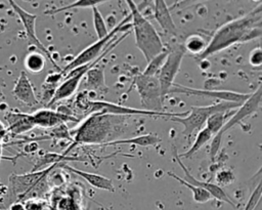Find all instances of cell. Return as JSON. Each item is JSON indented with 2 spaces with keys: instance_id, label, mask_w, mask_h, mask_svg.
Instances as JSON below:
<instances>
[{
  "instance_id": "cell-11",
  "label": "cell",
  "mask_w": 262,
  "mask_h": 210,
  "mask_svg": "<svg viewBox=\"0 0 262 210\" xmlns=\"http://www.w3.org/2000/svg\"><path fill=\"white\" fill-rule=\"evenodd\" d=\"M169 93H181L186 95H198V96H206L215 99H220L221 101L227 102H235L243 103L250 96L251 93H243L235 92L229 90H211V89H200V88H191L179 84H173Z\"/></svg>"
},
{
  "instance_id": "cell-35",
  "label": "cell",
  "mask_w": 262,
  "mask_h": 210,
  "mask_svg": "<svg viewBox=\"0 0 262 210\" xmlns=\"http://www.w3.org/2000/svg\"><path fill=\"white\" fill-rule=\"evenodd\" d=\"M10 210H26L20 203H14L10 206Z\"/></svg>"
},
{
  "instance_id": "cell-23",
  "label": "cell",
  "mask_w": 262,
  "mask_h": 210,
  "mask_svg": "<svg viewBox=\"0 0 262 210\" xmlns=\"http://www.w3.org/2000/svg\"><path fill=\"white\" fill-rule=\"evenodd\" d=\"M45 64H46V57L45 55L40 52V51H30L24 60V65L25 68L33 73V74H37L40 73L44 70L45 68Z\"/></svg>"
},
{
  "instance_id": "cell-2",
  "label": "cell",
  "mask_w": 262,
  "mask_h": 210,
  "mask_svg": "<svg viewBox=\"0 0 262 210\" xmlns=\"http://www.w3.org/2000/svg\"><path fill=\"white\" fill-rule=\"evenodd\" d=\"M125 2L130 9V24L134 32L135 45L148 62L151 58L161 53L166 46L162 42L155 27L141 13L135 2L132 0H127Z\"/></svg>"
},
{
  "instance_id": "cell-38",
  "label": "cell",
  "mask_w": 262,
  "mask_h": 210,
  "mask_svg": "<svg viewBox=\"0 0 262 210\" xmlns=\"http://www.w3.org/2000/svg\"><path fill=\"white\" fill-rule=\"evenodd\" d=\"M0 194H1V192H0Z\"/></svg>"
},
{
  "instance_id": "cell-17",
  "label": "cell",
  "mask_w": 262,
  "mask_h": 210,
  "mask_svg": "<svg viewBox=\"0 0 262 210\" xmlns=\"http://www.w3.org/2000/svg\"><path fill=\"white\" fill-rule=\"evenodd\" d=\"M4 118L7 123V133L12 135L27 133L35 127L31 114L10 111L5 114Z\"/></svg>"
},
{
  "instance_id": "cell-32",
  "label": "cell",
  "mask_w": 262,
  "mask_h": 210,
  "mask_svg": "<svg viewBox=\"0 0 262 210\" xmlns=\"http://www.w3.org/2000/svg\"><path fill=\"white\" fill-rule=\"evenodd\" d=\"M222 136L223 133H221L220 131L218 133H216L215 135L212 136V141H211V150H210V157L212 160L215 159L216 155L218 154L220 146H221V140H222Z\"/></svg>"
},
{
  "instance_id": "cell-31",
  "label": "cell",
  "mask_w": 262,
  "mask_h": 210,
  "mask_svg": "<svg viewBox=\"0 0 262 210\" xmlns=\"http://www.w3.org/2000/svg\"><path fill=\"white\" fill-rule=\"evenodd\" d=\"M261 194H262V190H261V180H258L257 186L253 190L251 196L248 199V202L245 206L244 210H255V208L257 207L258 203L260 202L261 199Z\"/></svg>"
},
{
  "instance_id": "cell-33",
  "label": "cell",
  "mask_w": 262,
  "mask_h": 210,
  "mask_svg": "<svg viewBox=\"0 0 262 210\" xmlns=\"http://www.w3.org/2000/svg\"><path fill=\"white\" fill-rule=\"evenodd\" d=\"M249 61L252 67L259 68L262 65V50L260 47L254 48L249 56Z\"/></svg>"
},
{
  "instance_id": "cell-26",
  "label": "cell",
  "mask_w": 262,
  "mask_h": 210,
  "mask_svg": "<svg viewBox=\"0 0 262 210\" xmlns=\"http://www.w3.org/2000/svg\"><path fill=\"white\" fill-rule=\"evenodd\" d=\"M212 136H213V134H212L206 127H203V128L199 131V133H198V135H196V137H195L193 143L191 144L190 149H189L187 152L183 153V154H178L179 158H181V157L190 158V157H191L192 155H194L203 145H205L209 140H211Z\"/></svg>"
},
{
  "instance_id": "cell-9",
  "label": "cell",
  "mask_w": 262,
  "mask_h": 210,
  "mask_svg": "<svg viewBox=\"0 0 262 210\" xmlns=\"http://www.w3.org/2000/svg\"><path fill=\"white\" fill-rule=\"evenodd\" d=\"M184 53L185 50L182 45H175L173 48H169V52L165 59V62L162 66L159 74L157 75L163 97H165L169 93L171 87L174 84V80L177 73L179 72Z\"/></svg>"
},
{
  "instance_id": "cell-34",
  "label": "cell",
  "mask_w": 262,
  "mask_h": 210,
  "mask_svg": "<svg viewBox=\"0 0 262 210\" xmlns=\"http://www.w3.org/2000/svg\"><path fill=\"white\" fill-rule=\"evenodd\" d=\"M7 128L6 126L0 121V143H3L6 135H7Z\"/></svg>"
},
{
  "instance_id": "cell-22",
  "label": "cell",
  "mask_w": 262,
  "mask_h": 210,
  "mask_svg": "<svg viewBox=\"0 0 262 210\" xmlns=\"http://www.w3.org/2000/svg\"><path fill=\"white\" fill-rule=\"evenodd\" d=\"M236 109L234 110H230V111H224V112H217L214 113L212 115L209 116V118L207 119L205 125L206 128L213 134L215 135L216 133H218L222 127L224 126V124L228 121V119L233 115V113L235 112Z\"/></svg>"
},
{
  "instance_id": "cell-28",
  "label": "cell",
  "mask_w": 262,
  "mask_h": 210,
  "mask_svg": "<svg viewBox=\"0 0 262 210\" xmlns=\"http://www.w3.org/2000/svg\"><path fill=\"white\" fill-rule=\"evenodd\" d=\"M168 52H169V48L165 47V49L161 53H159L154 58H151L147 62L146 68L142 72V75H144V76H156L157 77V75L159 74L162 66L165 62V59L168 55Z\"/></svg>"
},
{
  "instance_id": "cell-20",
  "label": "cell",
  "mask_w": 262,
  "mask_h": 210,
  "mask_svg": "<svg viewBox=\"0 0 262 210\" xmlns=\"http://www.w3.org/2000/svg\"><path fill=\"white\" fill-rule=\"evenodd\" d=\"M155 2V10H154V16L155 19L158 22L160 27L168 34L175 35L177 33L176 25L172 18V15L170 13V10L163 0H156Z\"/></svg>"
},
{
  "instance_id": "cell-14",
  "label": "cell",
  "mask_w": 262,
  "mask_h": 210,
  "mask_svg": "<svg viewBox=\"0 0 262 210\" xmlns=\"http://www.w3.org/2000/svg\"><path fill=\"white\" fill-rule=\"evenodd\" d=\"M174 159L176 160V162L178 163V165L182 168L183 173H184V178H182L184 181L195 185V186H200L204 190H206L211 196L212 198L220 201V202H224L229 204L230 206H232L233 208H235V204L231 201V199L226 195V193L223 191V188L219 185H217L215 182H209V181H203V180H199L195 177H193L190 172L188 171V169L185 167V165L182 163V161L180 160L177 151L174 149Z\"/></svg>"
},
{
  "instance_id": "cell-16",
  "label": "cell",
  "mask_w": 262,
  "mask_h": 210,
  "mask_svg": "<svg viewBox=\"0 0 262 210\" xmlns=\"http://www.w3.org/2000/svg\"><path fill=\"white\" fill-rule=\"evenodd\" d=\"M32 120L35 126L42 128H50L57 125H61L69 121H78L76 118H73L69 115L59 113L57 111L49 109H41L33 114H31Z\"/></svg>"
},
{
  "instance_id": "cell-5",
  "label": "cell",
  "mask_w": 262,
  "mask_h": 210,
  "mask_svg": "<svg viewBox=\"0 0 262 210\" xmlns=\"http://www.w3.org/2000/svg\"><path fill=\"white\" fill-rule=\"evenodd\" d=\"M130 20H131V16L129 14L123 20H121L117 26H115V28H113L104 38L97 40L93 44H91L88 47H86L83 51H81L64 68H61L59 73L64 77V75L68 72H70V71H72V70H74V69H76V68H78L80 66H83V65H86L88 62H91L94 59H96L106 49V47H108L113 42L116 41L117 34L119 32H122V31L126 30L128 27H131V24L126 25Z\"/></svg>"
},
{
  "instance_id": "cell-30",
  "label": "cell",
  "mask_w": 262,
  "mask_h": 210,
  "mask_svg": "<svg viewBox=\"0 0 262 210\" xmlns=\"http://www.w3.org/2000/svg\"><path fill=\"white\" fill-rule=\"evenodd\" d=\"M234 181V174L231 170L223 168L220 169L215 176V183L222 187V185H228Z\"/></svg>"
},
{
  "instance_id": "cell-19",
  "label": "cell",
  "mask_w": 262,
  "mask_h": 210,
  "mask_svg": "<svg viewBox=\"0 0 262 210\" xmlns=\"http://www.w3.org/2000/svg\"><path fill=\"white\" fill-rule=\"evenodd\" d=\"M62 168L73 172L74 174H77L79 176H81L82 178H84L90 185L96 187V188H100V190H104V191H107V192H115L116 188L113 184V181L103 176V175H100V174H96V173H91V172H86V171H83V170H80V169H77V168H74L72 166H69V165H63L61 166Z\"/></svg>"
},
{
  "instance_id": "cell-12",
  "label": "cell",
  "mask_w": 262,
  "mask_h": 210,
  "mask_svg": "<svg viewBox=\"0 0 262 210\" xmlns=\"http://www.w3.org/2000/svg\"><path fill=\"white\" fill-rule=\"evenodd\" d=\"M261 97H262V89H261V85H259L258 88L256 89V91L252 92L251 96L245 102H243L238 107V109L235 110L233 115L224 124V126L222 127L220 132L224 134V132H226L228 129L242 123V121L245 118L256 113L261 107Z\"/></svg>"
},
{
  "instance_id": "cell-21",
  "label": "cell",
  "mask_w": 262,
  "mask_h": 210,
  "mask_svg": "<svg viewBox=\"0 0 262 210\" xmlns=\"http://www.w3.org/2000/svg\"><path fill=\"white\" fill-rule=\"evenodd\" d=\"M161 139L157 134L154 133H148L144 135H139L131 138H124V139H117L108 142H103L100 143L99 145H115V144H136L140 146H150V145H157Z\"/></svg>"
},
{
  "instance_id": "cell-3",
  "label": "cell",
  "mask_w": 262,
  "mask_h": 210,
  "mask_svg": "<svg viewBox=\"0 0 262 210\" xmlns=\"http://www.w3.org/2000/svg\"><path fill=\"white\" fill-rule=\"evenodd\" d=\"M242 103H235V102H227V101H220L215 102L213 104L209 106H192L190 107V111L188 114L184 117H172L167 118V120L180 123L183 125L182 135L190 138L191 134L195 130H201L203 126L205 125L207 119L210 115L217 113V112H224V111H230L238 108Z\"/></svg>"
},
{
  "instance_id": "cell-18",
  "label": "cell",
  "mask_w": 262,
  "mask_h": 210,
  "mask_svg": "<svg viewBox=\"0 0 262 210\" xmlns=\"http://www.w3.org/2000/svg\"><path fill=\"white\" fill-rule=\"evenodd\" d=\"M85 76V88L101 94H106L108 92V88L104 81V65L98 66L97 64L90 69Z\"/></svg>"
},
{
  "instance_id": "cell-10",
  "label": "cell",
  "mask_w": 262,
  "mask_h": 210,
  "mask_svg": "<svg viewBox=\"0 0 262 210\" xmlns=\"http://www.w3.org/2000/svg\"><path fill=\"white\" fill-rule=\"evenodd\" d=\"M9 5L11 6L12 10L17 14V16L19 17L25 31L27 33V37L29 40V44L35 46L37 49H39L44 55L45 57H47L50 62L54 66V68H56L57 70H59L60 72V68L58 67V65L54 61L51 53L49 52V50L44 46V44L39 40V38L36 35V20H37V15L28 12L27 10H25L23 7H20L17 3H15V1L9 0Z\"/></svg>"
},
{
  "instance_id": "cell-13",
  "label": "cell",
  "mask_w": 262,
  "mask_h": 210,
  "mask_svg": "<svg viewBox=\"0 0 262 210\" xmlns=\"http://www.w3.org/2000/svg\"><path fill=\"white\" fill-rule=\"evenodd\" d=\"M54 166L43 169L37 172L27 174H11L9 176V191L14 197L27 195Z\"/></svg>"
},
{
  "instance_id": "cell-36",
  "label": "cell",
  "mask_w": 262,
  "mask_h": 210,
  "mask_svg": "<svg viewBox=\"0 0 262 210\" xmlns=\"http://www.w3.org/2000/svg\"><path fill=\"white\" fill-rule=\"evenodd\" d=\"M2 152H3V143H0V162H1L2 158H3V156H2ZM0 185H1V184H0Z\"/></svg>"
},
{
  "instance_id": "cell-8",
  "label": "cell",
  "mask_w": 262,
  "mask_h": 210,
  "mask_svg": "<svg viewBox=\"0 0 262 210\" xmlns=\"http://www.w3.org/2000/svg\"><path fill=\"white\" fill-rule=\"evenodd\" d=\"M111 115L93 114L78 130L76 142L102 143L106 134L111 130Z\"/></svg>"
},
{
  "instance_id": "cell-4",
  "label": "cell",
  "mask_w": 262,
  "mask_h": 210,
  "mask_svg": "<svg viewBox=\"0 0 262 210\" xmlns=\"http://www.w3.org/2000/svg\"><path fill=\"white\" fill-rule=\"evenodd\" d=\"M127 35H128V32L123 34L120 38H118L115 42H113L108 47H106V49L93 61L88 62V64L83 65V66H80V67L68 72L63 77V79H64L63 82H61L60 85H58L55 88L54 93H53L51 99L49 100V102L47 103V106L51 107L52 104L56 103L57 101H60L64 98H69L70 96H72L77 91V89L80 85V82L85 77L86 73L90 69H92L94 66H96L100 61V59L103 58L104 55H106L111 50H113V48H115Z\"/></svg>"
},
{
  "instance_id": "cell-24",
  "label": "cell",
  "mask_w": 262,
  "mask_h": 210,
  "mask_svg": "<svg viewBox=\"0 0 262 210\" xmlns=\"http://www.w3.org/2000/svg\"><path fill=\"white\" fill-rule=\"evenodd\" d=\"M168 175L171 176V177H173V178L176 179L177 181H179L181 184L185 185L187 188H189V190L191 191V193H192V199H193L194 202L203 204V203H207L208 201H210V200L212 199V196H211L206 190H204V188H202V187H200V186L192 185V184H190V183L184 181L181 177H179L178 175H176L175 173H173V172H171V171L168 172Z\"/></svg>"
},
{
  "instance_id": "cell-1",
  "label": "cell",
  "mask_w": 262,
  "mask_h": 210,
  "mask_svg": "<svg viewBox=\"0 0 262 210\" xmlns=\"http://www.w3.org/2000/svg\"><path fill=\"white\" fill-rule=\"evenodd\" d=\"M261 35V4L245 16L232 19L220 27L208 42L205 50L198 55L201 60L222 51L235 43H244Z\"/></svg>"
},
{
  "instance_id": "cell-7",
  "label": "cell",
  "mask_w": 262,
  "mask_h": 210,
  "mask_svg": "<svg viewBox=\"0 0 262 210\" xmlns=\"http://www.w3.org/2000/svg\"><path fill=\"white\" fill-rule=\"evenodd\" d=\"M90 108L91 112L94 114L100 115H113V116H147V117H163V118H172V117H184L188 112L182 113H169V112H151L143 109H135L120 106L110 101H99V100H89L87 102V108Z\"/></svg>"
},
{
  "instance_id": "cell-29",
  "label": "cell",
  "mask_w": 262,
  "mask_h": 210,
  "mask_svg": "<svg viewBox=\"0 0 262 210\" xmlns=\"http://www.w3.org/2000/svg\"><path fill=\"white\" fill-rule=\"evenodd\" d=\"M92 10V15H93V26H94V30L97 36V40L104 38L107 34H108V30H107V26L104 22L103 16L101 15L100 11L98 10L97 6H94L91 8Z\"/></svg>"
},
{
  "instance_id": "cell-37",
  "label": "cell",
  "mask_w": 262,
  "mask_h": 210,
  "mask_svg": "<svg viewBox=\"0 0 262 210\" xmlns=\"http://www.w3.org/2000/svg\"><path fill=\"white\" fill-rule=\"evenodd\" d=\"M2 84H3V82L0 81V93H1V85H2Z\"/></svg>"
},
{
  "instance_id": "cell-25",
  "label": "cell",
  "mask_w": 262,
  "mask_h": 210,
  "mask_svg": "<svg viewBox=\"0 0 262 210\" xmlns=\"http://www.w3.org/2000/svg\"><path fill=\"white\" fill-rule=\"evenodd\" d=\"M182 46H183L185 52L187 51V52H189L191 54H195L198 56L205 50V48L207 46V42H206L205 38L202 37L201 35L192 34L185 39Z\"/></svg>"
},
{
  "instance_id": "cell-27",
  "label": "cell",
  "mask_w": 262,
  "mask_h": 210,
  "mask_svg": "<svg viewBox=\"0 0 262 210\" xmlns=\"http://www.w3.org/2000/svg\"><path fill=\"white\" fill-rule=\"evenodd\" d=\"M105 2H107V1H105V0H78V1H75L74 3H71L66 6L47 10V11H45V14L53 15V14H56V13H59L62 11H68V10H71L74 8H88V7L92 8L94 6H97V5L105 3Z\"/></svg>"
},
{
  "instance_id": "cell-15",
  "label": "cell",
  "mask_w": 262,
  "mask_h": 210,
  "mask_svg": "<svg viewBox=\"0 0 262 210\" xmlns=\"http://www.w3.org/2000/svg\"><path fill=\"white\" fill-rule=\"evenodd\" d=\"M11 92L12 95L25 106L35 107L39 103V100L35 94L33 84L25 71L20 72Z\"/></svg>"
},
{
  "instance_id": "cell-6",
  "label": "cell",
  "mask_w": 262,
  "mask_h": 210,
  "mask_svg": "<svg viewBox=\"0 0 262 210\" xmlns=\"http://www.w3.org/2000/svg\"><path fill=\"white\" fill-rule=\"evenodd\" d=\"M134 85L138 91L143 110L151 112H164V97L162 95L160 82L156 76H144L140 74L135 77Z\"/></svg>"
}]
</instances>
